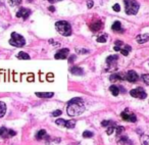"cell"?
<instances>
[{
  "mask_svg": "<svg viewBox=\"0 0 149 145\" xmlns=\"http://www.w3.org/2000/svg\"><path fill=\"white\" fill-rule=\"evenodd\" d=\"M85 110V103L83 99L80 97L72 98V100L68 101V107H66V112L70 117H76L83 113Z\"/></svg>",
  "mask_w": 149,
  "mask_h": 145,
  "instance_id": "obj_1",
  "label": "cell"
},
{
  "mask_svg": "<svg viewBox=\"0 0 149 145\" xmlns=\"http://www.w3.org/2000/svg\"><path fill=\"white\" fill-rule=\"evenodd\" d=\"M55 29L59 34H61L64 37H68L72 35V27L65 21H59L55 23Z\"/></svg>",
  "mask_w": 149,
  "mask_h": 145,
  "instance_id": "obj_2",
  "label": "cell"
},
{
  "mask_svg": "<svg viewBox=\"0 0 149 145\" xmlns=\"http://www.w3.org/2000/svg\"><path fill=\"white\" fill-rule=\"evenodd\" d=\"M125 3V10L129 15H134L139 10V3L136 0H123Z\"/></svg>",
  "mask_w": 149,
  "mask_h": 145,
  "instance_id": "obj_3",
  "label": "cell"
},
{
  "mask_svg": "<svg viewBox=\"0 0 149 145\" xmlns=\"http://www.w3.org/2000/svg\"><path fill=\"white\" fill-rule=\"evenodd\" d=\"M9 44H11L12 46L15 47H23V45L26 44V40H25V38L21 35L13 32L11 34V38L9 40Z\"/></svg>",
  "mask_w": 149,
  "mask_h": 145,
  "instance_id": "obj_4",
  "label": "cell"
},
{
  "mask_svg": "<svg viewBox=\"0 0 149 145\" xmlns=\"http://www.w3.org/2000/svg\"><path fill=\"white\" fill-rule=\"evenodd\" d=\"M130 94L132 97H135V98H139V99H145L147 97L146 92H145L144 89L141 88V87H138L136 89L131 90Z\"/></svg>",
  "mask_w": 149,
  "mask_h": 145,
  "instance_id": "obj_5",
  "label": "cell"
},
{
  "mask_svg": "<svg viewBox=\"0 0 149 145\" xmlns=\"http://www.w3.org/2000/svg\"><path fill=\"white\" fill-rule=\"evenodd\" d=\"M121 119H123V121H129V122L131 123H135L136 121H137V117H136V115H134L133 112H131L130 109H125L123 112L121 113Z\"/></svg>",
  "mask_w": 149,
  "mask_h": 145,
  "instance_id": "obj_6",
  "label": "cell"
},
{
  "mask_svg": "<svg viewBox=\"0 0 149 145\" xmlns=\"http://www.w3.org/2000/svg\"><path fill=\"white\" fill-rule=\"evenodd\" d=\"M16 132L12 131V130H9V129H6L5 127H1L0 128V136L2 138H9V137H12V136H15Z\"/></svg>",
  "mask_w": 149,
  "mask_h": 145,
  "instance_id": "obj_7",
  "label": "cell"
},
{
  "mask_svg": "<svg viewBox=\"0 0 149 145\" xmlns=\"http://www.w3.org/2000/svg\"><path fill=\"white\" fill-rule=\"evenodd\" d=\"M138 78L139 77H138L137 72H136L135 70H129L126 75H125V79H126L127 81H129V82H131V83L137 82Z\"/></svg>",
  "mask_w": 149,
  "mask_h": 145,
  "instance_id": "obj_8",
  "label": "cell"
},
{
  "mask_svg": "<svg viewBox=\"0 0 149 145\" xmlns=\"http://www.w3.org/2000/svg\"><path fill=\"white\" fill-rule=\"evenodd\" d=\"M68 53H70V49L68 48H62V49H60L55 54L54 57H55V59H66Z\"/></svg>",
  "mask_w": 149,
  "mask_h": 145,
  "instance_id": "obj_9",
  "label": "cell"
},
{
  "mask_svg": "<svg viewBox=\"0 0 149 145\" xmlns=\"http://www.w3.org/2000/svg\"><path fill=\"white\" fill-rule=\"evenodd\" d=\"M30 14H31V10L30 9H27V8H21L19 11L16 12V17H23V19H27Z\"/></svg>",
  "mask_w": 149,
  "mask_h": 145,
  "instance_id": "obj_10",
  "label": "cell"
},
{
  "mask_svg": "<svg viewBox=\"0 0 149 145\" xmlns=\"http://www.w3.org/2000/svg\"><path fill=\"white\" fill-rule=\"evenodd\" d=\"M109 80L111 82H117V81H121V80H126L125 79V75L123 72H117V74H113L109 77Z\"/></svg>",
  "mask_w": 149,
  "mask_h": 145,
  "instance_id": "obj_11",
  "label": "cell"
},
{
  "mask_svg": "<svg viewBox=\"0 0 149 145\" xmlns=\"http://www.w3.org/2000/svg\"><path fill=\"white\" fill-rule=\"evenodd\" d=\"M149 40V34H142V35H138L136 37V41L139 44H143V43H146Z\"/></svg>",
  "mask_w": 149,
  "mask_h": 145,
  "instance_id": "obj_12",
  "label": "cell"
},
{
  "mask_svg": "<svg viewBox=\"0 0 149 145\" xmlns=\"http://www.w3.org/2000/svg\"><path fill=\"white\" fill-rule=\"evenodd\" d=\"M101 28H102V23H101L100 21H95V23H91V25H90L91 31H92V32H94V33L98 32V31L100 30Z\"/></svg>",
  "mask_w": 149,
  "mask_h": 145,
  "instance_id": "obj_13",
  "label": "cell"
},
{
  "mask_svg": "<svg viewBox=\"0 0 149 145\" xmlns=\"http://www.w3.org/2000/svg\"><path fill=\"white\" fill-rule=\"evenodd\" d=\"M117 59H119V56H117V55H109L106 58V64L108 66H114V64H115V62L117 61Z\"/></svg>",
  "mask_w": 149,
  "mask_h": 145,
  "instance_id": "obj_14",
  "label": "cell"
},
{
  "mask_svg": "<svg viewBox=\"0 0 149 145\" xmlns=\"http://www.w3.org/2000/svg\"><path fill=\"white\" fill-rule=\"evenodd\" d=\"M36 96L40 98H51L54 96L53 92H36Z\"/></svg>",
  "mask_w": 149,
  "mask_h": 145,
  "instance_id": "obj_15",
  "label": "cell"
},
{
  "mask_svg": "<svg viewBox=\"0 0 149 145\" xmlns=\"http://www.w3.org/2000/svg\"><path fill=\"white\" fill-rule=\"evenodd\" d=\"M117 142L121 145H132V141L127 137V136H121L117 139Z\"/></svg>",
  "mask_w": 149,
  "mask_h": 145,
  "instance_id": "obj_16",
  "label": "cell"
},
{
  "mask_svg": "<svg viewBox=\"0 0 149 145\" xmlns=\"http://www.w3.org/2000/svg\"><path fill=\"white\" fill-rule=\"evenodd\" d=\"M70 72H72V75L82 76L84 74V70H83V68H80V66H72V68H70Z\"/></svg>",
  "mask_w": 149,
  "mask_h": 145,
  "instance_id": "obj_17",
  "label": "cell"
},
{
  "mask_svg": "<svg viewBox=\"0 0 149 145\" xmlns=\"http://www.w3.org/2000/svg\"><path fill=\"white\" fill-rule=\"evenodd\" d=\"M112 31H115V32H123V28H121V23H119V21H114L113 25H112L111 27Z\"/></svg>",
  "mask_w": 149,
  "mask_h": 145,
  "instance_id": "obj_18",
  "label": "cell"
},
{
  "mask_svg": "<svg viewBox=\"0 0 149 145\" xmlns=\"http://www.w3.org/2000/svg\"><path fill=\"white\" fill-rule=\"evenodd\" d=\"M109 91L111 92V94L113 96H117L119 94V89L117 86H114V85H112V86L109 87Z\"/></svg>",
  "mask_w": 149,
  "mask_h": 145,
  "instance_id": "obj_19",
  "label": "cell"
},
{
  "mask_svg": "<svg viewBox=\"0 0 149 145\" xmlns=\"http://www.w3.org/2000/svg\"><path fill=\"white\" fill-rule=\"evenodd\" d=\"M6 112V104L2 101H0V117H2Z\"/></svg>",
  "mask_w": 149,
  "mask_h": 145,
  "instance_id": "obj_20",
  "label": "cell"
},
{
  "mask_svg": "<svg viewBox=\"0 0 149 145\" xmlns=\"http://www.w3.org/2000/svg\"><path fill=\"white\" fill-rule=\"evenodd\" d=\"M45 136H46V131H45V130H40L37 133V135H36V138H37L38 140H41V139L44 138Z\"/></svg>",
  "mask_w": 149,
  "mask_h": 145,
  "instance_id": "obj_21",
  "label": "cell"
},
{
  "mask_svg": "<svg viewBox=\"0 0 149 145\" xmlns=\"http://www.w3.org/2000/svg\"><path fill=\"white\" fill-rule=\"evenodd\" d=\"M17 58L19 59H30V55H29L28 53H26V52L21 51L17 54Z\"/></svg>",
  "mask_w": 149,
  "mask_h": 145,
  "instance_id": "obj_22",
  "label": "cell"
},
{
  "mask_svg": "<svg viewBox=\"0 0 149 145\" xmlns=\"http://www.w3.org/2000/svg\"><path fill=\"white\" fill-rule=\"evenodd\" d=\"M141 145H149V136H141Z\"/></svg>",
  "mask_w": 149,
  "mask_h": 145,
  "instance_id": "obj_23",
  "label": "cell"
},
{
  "mask_svg": "<svg viewBox=\"0 0 149 145\" xmlns=\"http://www.w3.org/2000/svg\"><path fill=\"white\" fill-rule=\"evenodd\" d=\"M74 126H76V122H74V121H66L64 125L65 128H68V129H72L74 128Z\"/></svg>",
  "mask_w": 149,
  "mask_h": 145,
  "instance_id": "obj_24",
  "label": "cell"
},
{
  "mask_svg": "<svg viewBox=\"0 0 149 145\" xmlns=\"http://www.w3.org/2000/svg\"><path fill=\"white\" fill-rule=\"evenodd\" d=\"M107 40V36L106 35H103V36H100V37L97 38V42L99 43H105Z\"/></svg>",
  "mask_w": 149,
  "mask_h": 145,
  "instance_id": "obj_25",
  "label": "cell"
},
{
  "mask_svg": "<svg viewBox=\"0 0 149 145\" xmlns=\"http://www.w3.org/2000/svg\"><path fill=\"white\" fill-rule=\"evenodd\" d=\"M65 119H56L55 121V123H56V125H58V126H62V127H64V125H65Z\"/></svg>",
  "mask_w": 149,
  "mask_h": 145,
  "instance_id": "obj_26",
  "label": "cell"
},
{
  "mask_svg": "<svg viewBox=\"0 0 149 145\" xmlns=\"http://www.w3.org/2000/svg\"><path fill=\"white\" fill-rule=\"evenodd\" d=\"M125 131V128L123 127H121V126H119V127H117L115 128V132H117V135H121L123 132Z\"/></svg>",
  "mask_w": 149,
  "mask_h": 145,
  "instance_id": "obj_27",
  "label": "cell"
},
{
  "mask_svg": "<svg viewBox=\"0 0 149 145\" xmlns=\"http://www.w3.org/2000/svg\"><path fill=\"white\" fill-rule=\"evenodd\" d=\"M92 136H93V133L90 131H85L84 133H83V137H84V138H91Z\"/></svg>",
  "mask_w": 149,
  "mask_h": 145,
  "instance_id": "obj_28",
  "label": "cell"
},
{
  "mask_svg": "<svg viewBox=\"0 0 149 145\" xmlns=\"http://www.w3.org/2000/svg\"><path fill=\"white\" fill-rule=\"evenodd\" d=\"M111 125H113V122H111V121H103V122H101V126L102 127L111 126Z\"/></svg>",
  "mask_w": 149,
  "mask_h": 145,
  "instance_id": "obj_29",
  "label": "cell"
},
{
  "mask_svg": "<svg viewBox=\"0 0 149 145\" xmlns=\"http://www.w3.org/2000/svg\"><path fill=\"white\" fill-rule=\"evenodd\" d=\"M142 80L145 84L149 85V75H142Z\"/></svg>",
  "mask_w": 149,
  "mask_h": 145,
  "instance_id": "obj_30",
  "label": "cell"
},
{
  "mask_svg": "<svg viewBox=\"0 0 149 145\" xmlns=\"http://www.w3.org/2000/svg\"><path fill=\"white\" fill-rule=\"evenodd\" d=\"M113 130H114V128L112 126L108 127V129L106 130V134H107V135H111V134L113 133Z\"/></svg>",
  "mask_w": 149,
  "mask_h": 145,
  "instance_id": "obj_31",
  "label": "cell"
},
{
  "mask_svg": "<svg viewBox=\"0 0 149 145\" xmlns=\"http://www.w3.org/2000/svg\"><path fill=\"white\" fill-rule=\"evenodd\" d=\"M21 0H10V4L11 5H19Z\"/></svg>",
  "mask_w": 149,
  "mask_h": 145,
  "instance_id": "obj_32",
  "label": "cell"
},
{
  "mask_svg": "<svg viewBox=\"0 0 149 145\" xmlns=\"http://www.w3.org/2000/svg\"><path fill=\"white\" fill-rule=\"evenodd\" d=\"M61 115V110L57 109V110H54L53 112H52V117H58V115Z\"/></svg>",
  "mask_w": 149,
  "mask_h": 145,
  "instance_id": "obj_33",
  "label": "cell"
},
{
  "mask_svg": "<svg viewBox=\"0 0 149 145\" xmlns=\"http://www.w3.org/2000/svg\"><path fill=\"white\" fill-rule=\"evenodd\" d=\"M87 6H88V8H92L93 7V0H88L87 1Z\"/></svg>",
  "mask_w": 149,
  "mask_h": 145,
  "instance_id": "obj_34",
  "label": "cell"
},
{
  "mask_svg": "<svg viewBox=\"0 0 149 145\" xmlns=\"http://www.w3.org/2000/svg\"><path fill=\"white\" fill-rule=\"evenodd\" d=\"M112 8H113L114 11H119V10H121V7H119V4H114Z\"/></svg>",
  "mask_w": 149,
  "mask_h": 145,
  "instance_id": "obj_35",
  "label": "cell"
},
{
  "mask_svg": "<svg viewBox=\"0 0 149 145\" xmlns=\"http://www.w3.org/2000/svg\"><path fill=\"white\" fill-rule=\"evenodd\" d=\"M76 58H77V56H76V55H70V57L68 58V62L72 63V62H74V60Z\"/></svg>",
  "mask_w": 149,
  "mask_h": 145,
  "instance_id": "obj_36",
  "label": "cell"
},
{
  "mask_svg": "<svg viewBox=\"0 0 149 145\" xmlns=\"http://www.w3.org/2000/svg\"><path fill=\"white\" fill-rule=\"evenodd\" d=\"M49 1L50 3H55V2H58V1H62V0H47Z\"/></svg>",
  "mask_w": 149,
  "mask_h": 145,
  "instance_id": "obj_37",
  "label": "cell"
},
{
  "mask_svg": "<svg viewBox=\"0 0 149 145\" xmlns=\"http://www.w3.org/2000/svg\"><path fill=\"white\" fill-rule=\"evenodd\" d=\"M78 52H79V53H87L88 50H78Z\"/></svg>",
  "mask_w": 149,
  "mask_h": 145,
  "instance_id": "obj_38",
  "label": "cell"
},
{
  "mask_svg": "<svg viewBox=\"0 0 149 145\" xmlns=\"http://www.w3.org/2000/svg\"><path fill=\"white\" fill-rule=\"evenodd\" d=\"M49 10H50V11H54V10H55V8H54L53 6H49V8H48Z\"/></svg>",
  "mask_w": 149,
  "mask_h": 145,
  "instance_id": "obj_39",
  "label": "cell"
}]
</instances>
